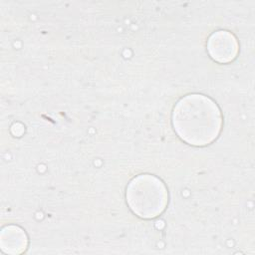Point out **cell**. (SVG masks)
Here are the masks:
<instances>
[{"label": "cell", "mask_w": 255, "mask_h": 255, "mask_svg": "<svg viewBox=\"0 0 255 255\" xmlns=\"http://www.w3.org/2000/svg\"><path fill=\"white\" fill-rule=\"evenodd\" d=\"M171 123L182 141L193 146H205L220 134L223 118L211 98L195 93L177 101L172 110Z\"/></svg>", "instance_id": "1"}, {"label": "cell", "mask_w": 255, "mask_h": 255, "mask_svg": "<svg viewBox=\"0 0 255 255\" xmlns=\"http://www.w3.org/2000/svg\"><path fill=\"white\" fill-rule=\"evenodd\" d=\"M126 200L128 208L137 217L153 219L165 210L168 192L163 181L157 176L142 173L128 182L126 188Z\"/></svg>", "instance_id": "2"}, {"label": "cell", "mask_w": 255, "mask_h": 255, "mask_svg": "<svg viewBox=\"0 0 255 255\" xmlns=\"http://www.w3.org/2000/svg\"><path fill=\"white\" fill-rule=\"evenodd\" d=\"M206 50L212 60L220 64H227L237 57L239 44L234 34L226 30H218L208 37Z\"/></svg>", "instance_id": "3"}, {"label": "cell", "mask_w": 255, "mask_h": 255, "mask_svg": "<svg viewBox=\"0 0 255 255\" xmlns=\"http://www.w3.org/2000/svg\"><path fill=\"white\" fill-rule=\"evenodd\" d=\"M28 247V236L23 228L11 224L1 229L0 248L6 254L17 255L26 251Z\"/></svg>", "instance_id": "4"}]
</instances>
